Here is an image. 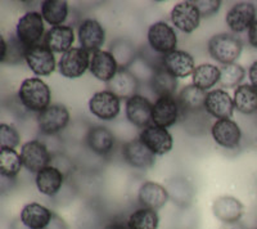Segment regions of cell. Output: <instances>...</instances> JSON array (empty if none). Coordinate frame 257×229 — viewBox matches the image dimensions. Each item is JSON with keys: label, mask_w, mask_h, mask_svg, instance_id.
I'll use <instances>...</instances> for the list:
<instances>
[{"label": "cell", "mask_w": 257, "mask_h": 229, "mask_svg": "<svg viewBox=\"0 0 257 229\" xmlns=\"http://www.w3.org/2000/svg\"><path fill=\"white\" fill-rule=\"evenodd\" d=\"M22 106L31 112H43L50 106V93L49 86L39 77H30L21 82L20 90H18Z\"/></svg>", "instance_id": "6da1fadb"}, {"label": "cell", "mask_w": 257, "mask_h": 229, "mask_svg": "<svg viewBox=\"0 0 257 229\" xmlns=\"http://www.w3.org/2000/svg\"><path fill=\"white\" fill-rule=\"evenodd\" d=\"M243 44L239 38L231 34H217L208 40V53L222 65L234 63L240 57Z\"/></svg>", "instance_id": "7a4b0ae2"}, {"label": "cell", "mask_w": 257, "mask_h": 229, "mask_svg": "<svg viewBox=\"0 0 257 229\" xmlns=\"http://www.w3.org/2000/svg\"><path fill=\"white\" fill-rule=\"evenodd\" d=\"M44 18L41 13L27 12L18 20L16 35L26 48L40 44L39 41L44 36Z\"/></svg>", "instance_id": "3957f363"}, {"label": "cell", "mask_w": 257, "mask_h": 229, "mask_svg": "<svg viewBox=\"0 0 257 229\" xmlns=\"http://www.w3.org/2000/svg\"><path fill=\"white\" fill-rule=\"evenodd\" d=\"M147 38H148V44L151 49L157 52L158 54L166 56L176 50L178 36H176L175 30L164 21H158L151 25Z\"/></svg>", "instance_id": "277c9868"}, {"label": "cell", "mask_w": 257, "mask_h": 229, "mask_svg": "<svg viewBox=\"0 0 257 229\" xmlns=\"http://www.w3.org/2000/svg\"><path fill=\"white\" fill-rule=\"evenodd\" d=\"M59 72L67 79H79L90 68L89 52L80 48H71L68 52L61 56L58 63Z\"/></svg>", "instance_id": "5b68a950"}, {"label": "cell", "mask_w": 257, "mask_h": 229, "mask_svg": "<svg viewBox=\"0 0 257 229\" xmlns=\"http://www.w3.org/2000/svg\"><path fill=\"white\" fill-rule=\"evenodd\" d=\"M25 61L38 76H49L56 70V57L45 44H36L26 49Z\"/></svg>", "instance_id": "8992f818"}, {"label": "cell", "mask_w": 257, "mask_h": 229, "mask_svg": "<svg viewBox=\"0 0 257 229\" xmlns=\"http://www.w3.org/2000/svg\"><path fill=\"white\" fill-rule=\"evenodd\" d=\"M256 15L257 9L253 3L239 2L229 9L226 17H225V22L234 34H240L248 31L249 27L257 20Z\"/></svg>", "instance_id": "52a82bcc"}, {"label": "cell", "mask_w": 257, "mask_h": 229, "mask_svg": "<svg viewBox=\"0 0 257 229\" xmlns=\"http://www.w3.org/2000/svg\"><path fill=\"white\" fill-rule=\"evenodd\" d=\"M89 109L100 120H114L120 113L121 99L109 90L96 91L89 99Z\"/></svg>", "instance_id": "ba28073f"}, {"label": "cell", "mask_w": 257, "mask_h": 229, "mask_svg": "<svg viewBox=\"0 0 257 229\" xmlns=\"http://www.w3.org/2000/svg\"><path fill=\"white\" fill-rule=\"evenodd\" d=\"M21 159L30 173H36L49 166L52 160L48 147L41 141H30L21 148Z\"/></svg>", "instance_id": "9c48e42d"}, {"label": "cell", "mask_w": 257, "mask_h": 229, "mask_svg": "<svg viewBox=\"0 0 257 229\" xmlns=\"http://www.w3.org/2000/svg\"><path fill=\"white\" fill-rule=\"evenodd\" d=\"M201 18V13L193 0L180 2L171 11V22L181 33L190 34L198 29Z\"/></svg>", "instance_id": "30bf717a"}, {"label": "cell", "mask_w": 257, "mask_h": 229, "mask_svg": "<svg viewBox=\"0 0 257 229\" xmlns=\"http://www.w3.org/2000/svg\"><path fill=\"white\" fill-rule=\"evenodd\" d=\"M70 123V112L63 104H50L48 108L40 112L38 124L44 134L53 135L66 129Z\"/></svg>", "instance_id": "8fae6325"}, {"label": "cell", "mask_w": 257, "mask_h": 229, "mask_svg": "<svg viewBox=\"0 0 257 229\" xmlns=\"http://www.w3.org/2000/svg\"><path fill=\"white\" fill-rule=\"evenodd\" d=\"M139 139L146 144L155 155H166L173 150L174 139L166 128L151 124L149 127L142 129Z\"/></svg>", "instance_id": "7c38bea8"}, {"label": "cell", "mask_w": 257, "mask_h": 229, "mask_svg": "<svg viewBox=\"0 0 257 229\" xmlns=\"http://www.w3.org/2000/svg\"><path fill=\"white\" fill-rule=\"evenodd\" d=\"M213 141L226 150H235L242 141V132L235 121L231 119L216 120L211 128Z\"/></svg>", "instance_id": "4fadbf2b"}, {"label": "cell", "mask_w": 257, "mask_h": 229, "mask_svg": "<svg viewBox=\"0 0 257 229\" xmlns=\"http://www.w3.org/2000/svg\"><path fill=\"white\" fill-rule=\"evenodd\" d=\"M122 155L125 161L130 166L141 170L152 168L156 161V155L147 147L141 139H133L125 143L122 148Z\"/></svg>", "instance_id": "5bb4252c"}, {"label": "cell", "mask_w": 257, "mask_h": 229, "mask_svg": "<svg viewBox=\"0 0 257 229\" xmlns=\"http://www.w3.org/2000/svg\"><path fill=\"white\" fill-rule=\"evenodd\" d=\"M152 111L153 104L143 95L135 94L126 100V118L134 127L142 129L149 127L152 123Z\"/></svg>", "instance_id": "9a60e30c"}, {"label": "cell", "mask_w": 257, "mask_h": 229, "mask_svg": "<svg viewBox=\"0 0 257 229\" xmlns=\"http://www.w3.org/2000/svg\"><path fill=\"white\" fill-rule=\"evenodd\" d=\"M79 40L82 49L95 53L104 44L105 30L96 20H84L79 26Z\"/></svg>", "instance_id": "2e32d148"}, {"label": "cell", "mask_w": 257, "mask_h": 229, "mask_svg": "<svg viewBox=\"0 0 257 229\" xmlns=\"http://www.w3.org/2000/svg\"><path fill=\"white\" fill-rule=\"evenodd\" d=\"M180 104L175 97H160L153 103L152 123L162 128H169L178 121L180 116Z\"/></svg>", "instance_id": "e0dca14e"}, {"label": "cell", "mask_w": 257, "mask_h": 229, "mask_svg": "<svg viewBox=\"0 0 257 229\" xmlns=\"http://www.w3.org/2000/svg\"><path fill=\"white\" fill-rule=\"evenodd\" d=\"M212 212L220 221L235 224L244 214V206L233 196H220L212 202Z\"/></svg>", "instance_id": "ac0fdd59"}, {"label": "cell", "mask_w": 257, "mask_h": 229, "mask_svg": "<svg viewBox=\"0 0 257 229\" xmlns=\"http://www.w3.org/2000/svg\"><path fill=\"white\" fill-rule=\"evenodd\" d=\"M205 109L208 114L216 118L217 120H225L233 116L235 107H234L233 98L226 91L222 89H215L207 93Z\"/></svg>", "instance_id": "d6986e66"}, {"label": "cell", "mask_w": 257, "mask_h": 229, "mask_svg": "<svg viewBox=\"0 0 257 229\" xmlns=\"http://www.w3.org/2000/svg\"><path fill=\"white\" fill-rule=\"evenodd\" d=\"M162 66L176 79H184V77L190 76L196 70L194 58L184 50H174L171 53L164 56Z\"/></svg>", "instance_id": "ffe728a7"}, {"label": "cell", "mask_w": 257, "mask_h": 229, "mask_svg": "<svg viewBox=\"0 0 257 229\" xmlns=\"http://www.w3.org/2000/svg\"><path fill=\"white\" fill-rule=\"evenodd\" d=\"M20 219L27 229H45L53 221V212L47 206L31 202L21 210Z\"/></svg>", "instance_id": "44dd1931"}, {"label": "cell", "mask_w": 257, "mask_h": 229, "mask_svg": "<svg viewBox=\"0 0 257 229\" xmlns=\"http://www.w3.org/2000/svg\"><path fill=\"white\" fill-rule=\"evenodd\" d=\"M170 194L166 187L156 182H146L138 192V201L142 207L156 210L161 209L169 201Z\"/></svg>", "instance_id": "7402d4cb"}, {"label": "cell", "mask_w": 257, "mask_h": 229, "mask_svg": "<svg viewBox=\"0 0 257 229\" xmlns=\"http://www.w3.org/2000/svg\"><path fill=\"white\" fill-rule=\"evenodd\" d=\"M118 65L111 52L98 50L90 59V72L94 77L108 84L118 71Z\"/></svg>", "instance_id": "603a6c76"}, {"label": "cell", "mask_w": 257, "mask_h": 229, "mask_svg": "<svg viewBox=\"0 0 257 229\" xmlns=\"http://www.w3.org/2000/svg\"><path fill=\"white\" fill-rule=\"evenodd\" d=\"M138 86L139 81L128 68H118L113 79L108 82V90L120 99L125 98L126 100L137 94Z\"/></svg>", "instance_id": "cb8c5ba5"}, {"label": "cell", "mask_w": 257, "mask_h": 229, "mask_svg": "<svg viewBox=\"0 0 257 229\" xmlns=\"http://www.w3.org/2000/svg\"><path fill=\"white\" fill-rule=\"evenodd\" d=\"M75 41V33L71 26L52 27L45 35L44 44L52 50L53 53H66L71 49Z\"/></svg>", "instance_id": "d4e9b609"}, {"label": "cell", "mask_w": 257, "mask_h": 229, "mask_svg": "<svg viewBox=\"0 0 257 229\" xmlns=\"http://www.w3.org/2000/svg\"><path fill=\"white\" fill-rule=\"evenodd\" d=\"M63 182L64 174L57 166H50L49 165L36 174V187H38L39 192L45 194V196L52 197L58 193Z\"/></svg>", "instance_id": "484cf974"}, {"label": "cell", "mask_w": 257, "mask_h": 229, "mask_svg": "<svg viewBox=\"0 0 257 229\" xmlns=\"http://www.w3.org/2000/svg\"><path fill=\"white\" fill-rule=\"evenodd\" d=\"M86 143L94 153L99 156L108 155L114 146V135L104 127L91 128L86 135Z\"/></svg>", "instance_id": "4316f807"}, {"label": "cell", "mask_w": 257, "mask_h": 229, "mask_svg": "<svg viewBox=\"0 0 257 229\" xmlns=\"http://www.w3.org/2000/svg\"><path fill=\"white\" fill-rule=\"evenodd\" d=\"M152 90L160 97H174L178 89V79L171 75L164 66L156 68L151 76Z\"/></svg>", "instance_id": "83f0119b"}, {"label": "cell", "mask_w": 257, "mask_h": 229, "mask_svg": "<svg viewBox=\"0 0 257 229\" xmlns=\"http://www.w3.org/2000/svg\"><path fill=\"white\" fill-rule=\"evenodd\" d=\"M207 93L196 85H187L179 93L178 102L180 104L181 111L184 112H198L205 109V102Z\"/></svg>", "instance_id": "f1b7e54d"}, {"label": "cell", "mask_w": 257, "mask_h": 229, "mask_svg": "<svg viewBox=\"0 0 257 229\" xmlns=\"http://www.w3.org/2000/svg\"><path fill=\"white\" fill-rule=\"evenodd\" d=\"M234 107L240 113L252 114L257 112V89L251 84H242L234 91Z\"/></svg>", "instance_id": "f546056e"}, {"label": "cell", "mask_w": 257, "mask_h": 229, "mask_svg": "<svg viewBox=\"0 0 257 229\" xmlns=\"http://www.w3.org/2000/svg\"><path fill=\"white\" fill-rule=\"evenodd\" d=\"M41 16L52 27L62 26L68 16V3L64 0H45L41 3Z\"/></svg>", "instance_id": "4dcf8cb0"}, {"label": "cell", "mask_w": 257, "mask_h": 229, "mask_svg": "<svg viewBox=\"0 0 257 229\" xmlns=\"http://www.w3.org/2000/svg\"><path fill=\"white\" fill-rule=\"evenodd\" d=\"M193 85L202 90H208L220 82V68L210 63L197 66L192 75Z\"/></svg>", "instance_id": "1f68e13d"}, {"label": "cell", "mask_w": 257, "mask_h": 229, "mask_svg": "<svg viewBox=\"0 0 257 229\" xmlns=\"http://www.w3.org/2000/svg\"><path fill=\"white\" fill-rule=\"evenodd\" d=\"M160 225V216L156 210L139 207L132 212L127 219L128 229H157Z\"/></svg>", "instance_id": "d6a6232c"}, {"label": "cell", "mask_w": 257, "mask_h": 229, "mask_svg": "<svg viewBox=\"0 0 257 229\" xmlns=\"http://www.w3.org/2000/svg\"><path fill=\"white\" fill-rule=\"evenodd\" d=\"M22 166L21 155H18L15 148H0V174L4 178H16Z\"/></svg>", "instance_id": "836d02e7"}, {"label": "cell", "mask_w": 257, "mask_h": 229, "mask_svg": "<svg viewBox=\"0 0 257 229\" xmlns=\"http://www.w3.org/2000/svg\"><path fill=\"white\" fill-rule=\"evenodd\" d=\"M26 49L22 43L16 38L11 39L9 43H7L6 39L2 36V54H0V62L2 63H11V65H17L22 59H25Z\"/></svg>", "instance_id": "e575fe53"}, {"label": "cell", "mask_w": 257, "mask_h": 229, "mask_svg": "<svg viewBox=\"0 0 257 229\" xmlns=\"http://www.w3.org/2000/svg\"><path fill=\"white\" fill-rule=\"evenodd\" d=\"M111 53L120 68H127L135 61V48L126 39H117L111 45Z\"/></svg>", "instance_id": "d590c367"}, {"label": "cell", "mask_w": 257, "mask_h": 229, "mask_svg": "<svg viewBox=\"0 0 257 229\" xmlns=\"http://www.w3.org/2000/svg\"><path fill=\"white\" fill-rule=\"evenodd\" d=\"M170 197L173 198L175 203H178L181 207L190 205L193 201V188L192 185L183 179H173L169 182L166 187Z\"/></svg>", "instance_id": "8d00e7d4"}, {"label": "cell", "mask_w": 257, "mask_h": 229, "mask_svg": "<svg viewBox=\"0 0 257 229\" xmlns=\"http://www.w3.org/2000/svg\"><path fill=\"white\" fill-rule=\"evenodd\" d=\"M245 77V70L240 65L230 63L220 68V85L222 88L233 89L239 86Z\"/></svg>", "instance_id": "74e56055"}, {"label": "cell", "mask_w": 257, "mask_h": 229, "mask_svg": "<svg viewBox=\"0 0 257 229\" xmlns=\"http://www.w3.org/2000/svg\"><path fill=\"white\" fill-rule=\"evenodd\" d=\"M21 137L11 125H0V148H16L20 144Z\"/></svg>", "instance_id": "f35d334b"}, {"label": "cell", "mask_w": 257, "mask_h": 229, "mask_svg": "<svg viewBox=\"0 0 257 229\" xmlns=\"http://www.w3.org/2000/svg\"><path fill=\"white\" fill-rule=\"evenodd\" d=\"M193 3L196 4L202 17H211L221 7L220 0H193Z\"/></svg>", "instance_id": "ab89813d"}, {"label": "cell", "mask_w": 257, "mask_h": 229, "mask_svg": "<svg viewBox=\"0 0 257 229\" xmlns=\"http://www.w3.org/2000/svg\"><path fill=\"white\" fill-rule=\"evenodd\" d=\"M248 43L252 48L257 49V20L248 30Z\"/></svg>", "instance_id": "60d3db41"}, {"label": "cell", "mask_w": 257, "mask_h": 229, "mask_svg": "<svg viewBox=\"0 0 257 229\" xmlns=\"http://www.w3.org/2000/svg\"><path fill=\"white\" fill-rule=\"evenodd\" d=\"M248 77L251 81V85L257 89V61H254L248 70Z\"/></svg>", "instance_id": "b9f144b4"}, {"label": "cell", "mask_w": 257, "mask_h": 229, "mask_svg": "<svg viewBox=\"0 0 257 229\" xmlns=\"http://www.w3.org/2000/svg\"><path fill=\"white\" fill-rule=\"evenodd\" d=\"M104 229H128V226H127V223L114 220L112 221V223H109L108 225H105Z\"/></svg>", "instance_id": "7bdbcfd3"}]
</instances>
